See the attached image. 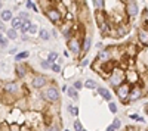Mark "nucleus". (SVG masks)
<instances>
[{
  "instance_id": "obj_1",
  "label": "nucleus",
  "mask_w": 148,
  "mask_h": 131,
  "mask_svg": "<svg viewBox=\"0 0 148 131\" xmlns=\"http://www.w3.org/2000/svg\"><path fill=\"white\" fill-rule=\"evenodd\" d=\"M39 96L46 102V103H58L61 100V91L56 87V82L53 81L52 84H46L39 90Z\"/></svg>"
},
{
  "instance_id": "obj_2",
  "label": "nucleus",
  "mask_w": 148,
  "mask_h": 131,
  "mask_svg": "<svg viewBox=\"0 0 148 131\" xmlns=\"http://www.w3.org/2000/svg\"><path fill=\"white\" fill-rule=\"evenodd\" d=\"M125 68H121L120 65H117V66H114V69L111 71V74H110V77L107 78V82L113 87V88H116L119 84H121L123 81H125Z\"/></svg>"
},
{
  "instance_id": "obj_3",
  "label": "nucleus",
  "mask_w": 148,
  "mask_h": 131,
  "mask_svg": "<svg viewBox=\"0 0 148 131\" xmlns=\"http://www.w3.org/2000/svg\"><path fill=\"white\" fill-rule=\"evenodd\" d=\"M130 87H132L130 82H127V81H123L121 84H119V86L114 88V91H116V96L120 99V102H121L123 105H130V102H129V93H130Z\"/></svg>"
},
{
  "instance_id": "obj_4",
  "label": "nucleus",
  "mask_w": 148,
  "mask_h": 131,
  "mask_svg": "<svg viewBox=\"0 0 148 131\" xmlns=\"http://www.w3.org/2000/svg\"><path fill=\"white\" fill-rule=\"evenodd\" d=\"M45 15L46 18L51 21L53 25H61V24L64 22V15H62V12H61L56 6H52V7H49L45 10Z\"/></svg>"
},
{
  "instance_id": "obj_5",
  "label": "nucleus",
  "mask_w": 148,
  "mask_h": 131,
  "mask_svg": "<svg viewBox=\"0 0 148 131\" xmlns=\"http://www.w3.org/2000/svg\"><path fill=\"white\" fill-rule=\"evenodd\" d=\"M145 94V88H144V84L142 81L136 82V84H132L130 87V93H129V102L133 103V102H138L144 97Z\"/></svg>"
},
{
  "instance_id": "obj_6",
  "label": "nucleus",
  "mask_w": 148,
  "mask_h": 131,
  "mask_svg": "<svg viewBox=\"0 0 148 131\" xmlns=\"http://www.w3.org/2000/svg\"><path fill=\"white\" fill-rule=\"evenodd\" d=\"M67 49L71 52L73 56H76L80 59V55H82V40L76 35H73L70 40H67Z\"/></svg>"
},
{
  "instance_id": "obj_7",
  "label": "nucleus",
  "mask_w": 148,
  "mask_h": 131,
  "mask_svg": "<svg viewBox=\"0 0 148 131\" xmlns=\"http://www.w3.org/2000/svg\"><path fill=\"white\" fill-rule=\"evenodd\" d=\"M22 88H24V87L19 84V82H16V81L5 82V84H3V87H2L3 93H8V94H10V96H14L15 99H19L18 96H19V91H21Z\"/></svg>"
},
{
  "instance_id": "obj_8",
  "label": "nucleus",
  "mask_w": 148,
  "mask_h": 131,
  "mask_svg": "<svg viewBox=\"0 0 148 131\" xmlns=\"http://www.w3.org/2000/svg\"><path fill=\"white\" fill-rule=\"evenodd\" d=\"M111 59H114V53H113V46H104L102 49L98 50V55H96V61L99 62H108Z\"/></svg>"
},
{
  "instance_id": "obj_9",
  "label": "nucleus",
  "mask_w": 148,
  "mask_h": 131,
  "mask_svg": "<svg viewBox=\"0 0 148 131\" xmlns=\"http://www.w3.org/2000/svg\"><path fill=\"white\" fill-rule=\"evenodd\" d=\"M74 22H76V21H74ZM74 22L64 19V22L59 25V31H61V34H62V37L65 38V41L70 40L73 35H74V31H73V24H74Z\"/></svg>"
},
{
  "instance_id": "obj_10",
  "label": "nucleus",
  "mask_w": 148,
  "mask_h": 131,
  "mask_svg": "<svg viewBox=\"0 0 148 131\" xmlns=\"http://www.w3.org/2000/svg\"><path fill=\"white\" fill-rule=\"evenodd\" d=\"M46 84H49V78L43 74H36L31 80V87L34 90H40L42 87H45Z\"/></svg>"
},
{
  "instance_id": "obj_11",
  "label": "nucleus",
  "mask_w": 148,
  "mask_h": 131,
  "mask_svg": "<svg viewBox=\"0 0 148 131\" xmlns=\"http://www.w3.org/2000/svg\"><path fill=\"white\" fill-rule=\"evenodd\" d=\"M125 81L130 82V84H136V82H139V81H141V77H139L138 69L127 68V69L125 71Z\"/></svg>"
},
{
  "instance_id": "obj_12",
  "label": "nucleus",
  "mask_w": 148,
  "mask_h": 131,
  "mask_svg": "<svg viewBox=\"0 0 148 131\" xmlns=\"http://www.w3.org/2000/svg\"><path fill=\"white\" fill-rule=\"evenodd\" d=\"M136 37L138 41L142 47H148V28L145 27H138L136 30Z\"/></svg>"
},
{
  "instance_id": "obj_13",
  "label": "nucleus",
  "mask_w": 148,
  "mask_h": 131,
  "mask_svg": "<svg viewBox=\"0 0 148 131\" xmlns=\"http://www.w3.org/2000/svg\"><path fill=\"white\" fill-rule=\"evenodd\" d=\"M15 72H16V77H18L19 80H22L24 77H25V75L28 74V65H27V62H24V61L16 62Z\"/></svg>"
},
{
  "instance_id": "obj_14",
  "label": "nucleus",
  "mask_w": 148,
  "mask_h": 131,
  "mask_svg": "<svg viewBox=\"0 0 148 131\" xmlns=\"http://www.w3.org/2000/svg\"><path fill=\"white\" fill-rule=\"evenodd\" d=\"M90 47H92V37L90 35H84V37L82 38V55H80V57H84L86 55H88Z\"/></svg>"
},
{
  "instance_id": "obj_15",
  "label": "nucleus",
  "mask_w": 148,
  "mask_h": 131,
  "mask_svg": "<svg viewBox=\"0 0 148 131\" xmlns=\"http://www.w3.org/2000/svg\"><path fill=\"white\" fill-rule=\"evenodd\" d=\"M139 55V49L136 47L135 43H127L125 44V56L126 57H135Z\"/></svg>"
},
{
  "instance_id": "obj_16",
  "label": "nucleus",
  "mask_w": 148,
  "mask_h": 131,
  "mask_svg": "<svg viewBox=\"0 0 148 131\" xmlns=\"http://www.w3.org/2000/svg\"><path fill=\"white\" fill-rule=\"evenodd\" d=\"M130 30V25H129V22L125 21V22H121V24H117L116 25V31H117V37H123V35H126Z\"/></svg>"
},
{
  "instance_id": "obj_17",
  "label": "nucleus",
  "mask_w": 148,
  "mask_h": 131,
  "mask_svg": "<svg viewBox=\"0 0 148 131\" xmlns=\"http://www.w3.org/2000/svg\"><path fill=\"white\" fill-rule=\"evenodd\" d=\"M95 21H96V25L101 27L108 21V16H107V12L105 10H96L95 12Z\"/></svg>"
},
{
  "instance_id": "obj_18",
  "label": "nucleus",
  "mask_w": 148,
  "mask_h": 131,
  "mask_svg": "<svg viewBox=\"0 0 148 131\" xmlns=\"http://www.w3.org/2000/svg\"><path fill=\"white\" fill-rule=\"evenodd\" d=\"M96 93L99 94V96H101L105 102H111V100H113V94H111V91H110L108 88H105V87H98V88H96Z\"/></svg>"
},
{
  "instance_id": "obj_19",
  "label": "nucleus",
  "mask_w": 148,
  "mask_h": 131,
  "mask_svg": "<svg viewBox=\"0 0 148 131\" xmlns=\"http://www.w3.org/2000/svg\"><path fill=\"white\" fill-rule=\"evenodd\" d=\"M14 18V10L12 9H2L0 10V19L5 22H10Z\"/></svg>"
},
{
  "instance_id": "obj_20",
  "label": "nucleus",
  "mask_w": 148,
  "mask_h": 131,
  "mask_svg": "<svg viewBox=\"0 0 148 131\" xmlns=\"http://www.w3.org/2000/svg\"><path fill=\"white\" fill-rule=\"evenodd\" d=\"M22 24H24V19H21L19 16H14V18H12V21H10V27L19 31L21 27H22Z\"/></svg>"
},
{
  "instance_id": "obj_21",
  "label": "nucleus",
  "mask_w": 148,
  "mask_h": 131,
  "mask_svg": "<svg viewBox=\"0 0 148 131\" xmlns=\"http://www.w3.org/2000/svg\"><path fill=\"white\" fill-rule=\"evenodd\" d=\"M39 37H40L42 41H49V40H51V37H52V34H51V31H49V30L42 28L39 31Z\"/></svg>"
},
{
  "instance_id": "obj_22",
  "label": "nucleus",
  "mask_w": 148,
  "mask_h": 131,
  "mask_svg": "<svg viewBox=\"0 0 148 131\" xmlns=\"http://www.w3.org/2000/svg\"><path fill=\"white\" fill-rule=\"evenodd\" d=\"M30 57V52L28 50H24V52H18L15 55V62H21V61H27Z\"/></svg>"
},
{
  "instance_id": "obj_23",
  "label": "nucleus",
  "mask_w": 148,
  "mask_h": 131,
  "mask_svg": "<svg viewBox=\"0 0 148 131\" xmlns=\"http://www.w3.org/2000/svg\"><path fill=\"white\" fill-rule=\"evenodd\" d=\"M120 128H121V120H119V118H114L113 124H110L107 127L108 131H116V130H120Z\"/></svg>"
},
{
  "instance_id": "obj_24",
  "label": "nucleus",
  "mask_w": 148,
  "mask_h": 131,
  "mask_svg": "<svg viewBox=\"0 0 148 131\" xmlns=\"http://www.w3.org/2000/svg\"><path fill=\"white\" fill-rule=\"evenodd\" d=\"M5 34L9 40H18V30H15V28H12V27L8 28Z\"/></svg>"
},
{
  "instance_id": "obj_25",
  "label": "nucleus",
  "mask_w": 148,
  "mask_h": 131,
  "mask_svg": "<svg viewBox=\"0 0 148 131\" xmlns=\"http://www.w3.org/2000/svg\"><path fill=\"white\" fill-rule=\"evenodd\" d=\"M67 94L71 97V100H74V102H77V100H79V90H76L73 86L67 88Z\"/></svg>"
},
{
  "instance_id": "obj_26",
  "label": "nucleus",
  "mask_w": 148,
  "mask_h": 131,
  "mask_svg": "<svg viewBox=\"0 0 148 131\" xmlns=\"http://www.w3.org/2000/svg\"><path fill=\"white\" fill-rule=\"evenodd\" d=\"M98 87V82L95 81V80H92V78H89V80H86L84 81V88H89V90H96Z\"/></svg>"
},
{
  "instance_id": "obj_27",
  "label": "nucleus",
  "mask_w": 148,
  "mask_h": 131,
  "mask_svg": "<svg viewBox=\"0 0 148 131\" xmlns=\"http://www.w3.org/2000/svg\"><path fill=\"white\" fill-rule=\"evenodd\" d=\"M67 111H68V113L73 115L74 118L79 116V106H73L71 103H68V105H67Z\"/></svg>"
},
{
  "instance_id": "obj_28",
  "label": "nucleus",
  "mask_w": 148,
  "mask_h": 131,
  "mask_svg": "<svg viewBox=\"0 0 148 131\" xmlns=\"http://www.w3.org/2000/svg\"><path fill=\"white\" fill-rule=\"evenodd\" d=\"M58 57H59V55H58L55 50H51V52L47 53V57H46V59H47V61L51 62V65H52V63H55V62L58 61Z\"/></svg>"
},
{
  "instance_id": "obj_29",
  "label": "nucleus",
  "mask_w": 148,
  "mask_h": 131,
  "mask_svg": "<svg viewBox=\"0 0 148 131\" xmlns=\"http://www.w3.org/2000/svg\"><path fill=\"white\" fill-rule=\"evenodd\" d=\"M31 19H27V21H24V24H22V27H21V30H19V32L21 34H25V32H28L30 31V25H31Z\"/></svg>"
},
{
  "instance_id": "obj_30",
  "label": "nucleus",
  "mask_w": 148,
  "mask_h": 131,
  "mask_svg": "<svg viewBox=\"0 0 148 131\" xmlns=\"http://www.w3.org/2000/svg\"><path fill=\"white\" fill-rule=\"evenodd\" d=\"M95 10H105V0H93Z\"/></svg>"
},
{
  "instance_id": "obj_31",
  "label": "nucleus",
  "mask_w": 148,
  "mask_h": 131,
  "mask_svg": "<svg viewBox=\"0 0 148 131\" xmlns=\"http://www.w3.org/2000/svg\"><path fill=\"white\" fill-rule=\"evenodd\" d=\"M25 7L27 10H33V12H39V7H37L34 3H33V0H25Z\"/></svg>"
},
{
  "instance_id": "obj_32",
  "label": "nucleus",
  "mask_w": 148,
  "mask_h": 131,
  "mask_svg": "<svg viewBox=\"0 0 148 131\" xmlns=\"http://www.w3.org/2000/svg\"><path fill=\"white\" fill-rule=\"evenodd\" d=\"M108 109H110V112H111V113H117V112H119L117 103H116V102H113V100L108 102Z\"/></svg>"
},
{
  "instance_id": "obj_33",
  "label": "nucleus",
  "mask_w": 148,
  "mask_h": 131,
  "mask_svg": "<svg viewBox=\"0 0 148 131\" xmlns=\"http://www.w3.org/2000/svg\"><path fill=\"white\" fill-rule=\"evenodd\" d=\"M39 31H40L39 25H37V24H31V25H30V31H28V34H30V35H36V34H39Z\"/></svg>"
},
{
  "instance_id": "obj_34",
  "label": "nucleus",
  "mask_w": 148,
  "mask_h": 131,
  "mask_svg": "<svg viewBox=\"0 0 148 131\" xmlns=\"http://www.w3.org/2000/svg\"><path fill=\"white\" fill-rule=\"evenodd\" d=\"M9 130L10 131H21V124L14 121V122H9Z\"/></svg>"
},
{
  "instance_id": "obj_35",
  "label": "nucleus",
  "mask_w": 148,
  "mask_h": 131,
  "mask_svg": "<svg viewBox=\"0 0 148 131\" xmlns=\"http://www.w3.org/2000/svg\"><path fill=\"white\" fill-rule=\"evenodd\" d=\"M73 128H74V130H79V131L84 130V127H83V124L80 122L79 118H76V120H74V122H73Z\"/></svg>"
},
{
  "instance_id": "obj_36",
  "label": "nucleus",
  "mask_w": 148,
  "mask_h": 131,
  "mask_svg": "<svg viewBox=\"0 0 148 131\" xmlns=\"http://www.w3.org/2000/svg\"><path fill=\"white\" fill-rule=\"evenodd\" d=\"M73 87L76 88V90H79V91H80V90L84 87V81H82V80H76V81L73 82Z\"/></svg>"
},
{
  "instance_id": "obj_37",
  "label": "nucleus",
  "mask_w": 148,
  "mask_h": 131,
  "mask_svg": "<svg viewBox=\"0 0 148 131\" xmlns=\"http://www.w3.org/2000/svg\"><path fill=\"white\" fill-rule=\"evenodd\" d=\"M129 118H130V120H133V121H136V122H145L144 118H142L141 115H138V113H130Z\"/></svg>"
},
{
  "instance_id": "obj_38",
  "label": "nucleus",
  "mask_w": 148,
  "mask_h": 131,
  "mask_svg": "<svg viewBox=\"0 0 148 131\" xmlns=\"http://www.w3.org/2000/svg\"><path fill=\"white\" fill-rule=\"evenodd\" d=\"M40 66H42V69L47 71V69H51V62H49L47 59H42V61H40Z\"/></svg>"
},
{
  "instance_id": "obj_39",
  "label": "nucleus",
  "mask_w": 148,
  "mask_h": 131,
  "mask_svg": "<svg viewBox=\"0 0 148 131\" xmlns=\"http://www.w3.org/2000/svg\"><path fill=\"white\" fill-rule=\"evenodd\" d=\"M18 16H19L21 19H24V21L31 19V18H30V12H27V10H21L19 14H18Z\"/></svg>"
},
{
  "instance_id": "obj_40",
  "label": "nucleus",
  "mask_w": 148,
  "mask_h": 131,
  "mask_svg": "<svg viewBox=\"0 0 148 131\" xmlns=\"http://www.w3.org/2000/svg\"><path fill=\"white\" fill-rule=\"evenodd\" d=\"M51 71H53V72H61V65L58 63V62H55V63H52L51 65Z\"/></svg>"
},
{
  "instance_id": "obj_41",
  "label": "nucleus",
  "mask_w": 148,
  "mask_h": 131,
  "mask_svg": "<svg viewBox=\"0 0 148 131\" xmlns=\"http://www.w3.org/2000/svg\"><path fill=\"white\" fill-rule=\"evenodd\" d=\"M88 65H89V59L88 57H83L82 61H80V66L84 68V66H88Z\"/></svg>"
},
{
  "instance_id": "obj_42",
  "label": "nucleus",
  "mask_w": 148,
  "mask_h": 131,
  "mask_svg": "<svg viewBox=\"0 0 148 131\" xmlns=\"http://www.w3.org/2000/svg\"><path fill=\"white\" fill-rule=\"evenodd\" d=\"M6 25H5V21H2L0 19V32H6Z\"/></svg>"
},
{
  "instance_id": "obj_43",
  "label": "nucleus",
  "mask_w": 148,
  "mask_h": 131,
  "mask_svg": "<svg viewBox=\"0 0 148 131\" xmlns=\"http://www.w3.org/2000/svg\"><path fill=\"white\" fill-rule=\"evenodd\" d=\"M21 40H22L24 43H27V41L30 40V37H28V32H25V34H22V35H21Z\"/></svg>"
},
{
  "instance_id": "obj_44",
  "label": "nucleus",
  "mask_w": 148,
  "mask_h": 131,
  "mask_svg": "<svg viewBox=\"0 0 148 131\" xmlns=\"http://www.w3.org/2000/svg\"><path fill=\"white\" fill-rule=\"evenodd\" d=\"M16 53H18V47H12V49L9 50V55H14L15 56Z\"/></svg>"
},
{
  "instance_id": "obj_45",
  "label": "nucleus",
  "mask_w": 148,
  "mask_h": 131,
  "mask_svg": "<svg viewBox=\"0 0 148 131\" xmlns=\"http://www.w3.org/2000/svg\"><path fill=\"white\" fill-rule=\"evenodd\" d=\"M95 47H96V49H102V47H104V43H102V41L96 43V44H95Z\"/></svg>"
},
{
  "instance_id": "obj_46",
  "label": "nucleus",
  "mask_w": 148,
  "mask_h": 131,
  "mask_svg": "<svg viewBox=\"0 0 148 131\" xmlns=\"http://www.w3.org/2000/svg\"><path fill=\"white\" fill-rule=\"evenodd\" d=\"M51 34H52V35H53V38H55V37H56V35H58V31H56V30H55V28H53V30H52V31H51Z\"/></svg>"
},
{
  "instance_id": "obj_47",
  "label": "nucleus",
  "mask_w": 148,
  "mask_h": 131,
  "mask_svg": "<svg viewBox=\"0 0 148 131\" xmlns=\"http://www.w3.org/2000/svg\"><path fill=\"white\" fill-rule=\"evenodd\" d=\"M126 130H138V127H135V125H127Z\"/></svg>"
},
{
  "instance_id": "obj_48",
  "label": "nucleus",
  "mask_w": 148,
  "mask_h": 131,
  "mask_svg": "<svg viewBox=\"0 0 148 131\" xmlns=\"http://www.w3.org/2000/svg\"><path fill=\"white\" fill-rule=\"evenodd\" d=\"M64 56H65V57H68V56H70V53H68L67 50H64Z\"/></svg>"
},
{
  "instance_id": "obj_49",
  "label": "nucleus",
  "mask_w": 148,
  "mask_h": 131,
  "mask_svg": "<svg viewBox=\"0 0 148 131\" xmlns=\"http://www.w3.org/2000/svg\"><path fill=\"white\" fill-rule=\"evenodd\" d=\"M67 88H68V86H62V91H64V93L67 91Z\"/></svg>"
},
{
  "instance_id": "obj_50",
  "label": "nucleus",
  "mask_w": 148,
  "mask_h": 131,
  "mask_svg": "<svg viewBox=\"0 0 148 131\" xmlns=\"http://www.w3.org/2000/svg\"><path fill=\"white\" fill-rule=\"evenodd\" d=\"M2 9H3V2L0 0V10H2Z\"/></svg>"
},
{
  "instance_id": "obj_51",
  "label": "nucleus",
  "mask_w": 148,
  "mask_h": 131,
  "mask_svg": "<svg viewBox=\"0 0 148 131\" xmlns=\"http://www.w3.org/2000/svg\"><path fill=\"white\" fill-rule=\"evenodd\" d=\"M52 2H53V3L56 5V3H59V2H62V0H52Z\"/></svg>"
},
{
  "instance_id": "obj_52",
  "label": "nucleus",
  "mask_w": 148,
  "mask_h": 131,
  "mask_svg": "<svg viewBox=\"0 0 148 131\" xmlns=\"http://www.w3.org/2000/svg\"><path fill=\"white\" fill-rule=\"evenodd\" d=\"M144 15H145V16L148 18V9H145V12H144Z\"/></svg>"
},
{
  "instance_id": "obj_53",
  "label": "nucleus",
  "mask_w": 148,
  "mask_h": 131,
  "mask_svg": "<svg viewBox=\"0 0 148 131\" xmlns=\"http://www.w3.org/2000/svg\"><path fill=\"white\" fill-rule=\"evenodd\" d=\"M145 113H147V115H148V105H147V106H145Z\"/></svg>"
}]
</instances>
